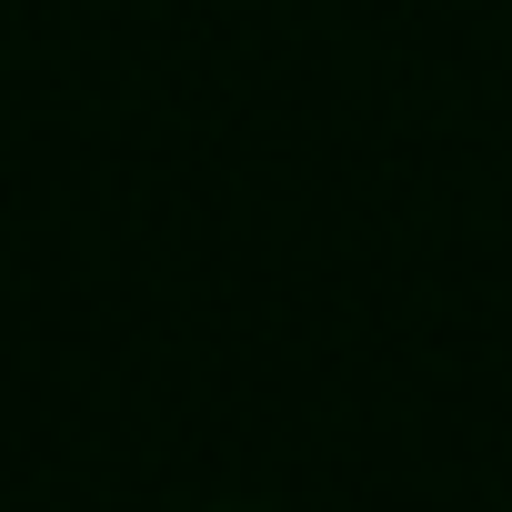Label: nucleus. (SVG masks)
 <instances>
[{
  "instance_id": "f257e3e1",
  "label": "nucleus",
  "mask_w": 512,
  "mask_h": 512,
  "mask_svg": "<svg viewBox=\"0 0 512 512\" xmlns=\"http://www.w3.org/2000/svg\"><path fill=\"white\" fill-rule=\"evenodd\" d=\"M211 512H241V502H211Z\"/></svg>"
}]
</instances>
